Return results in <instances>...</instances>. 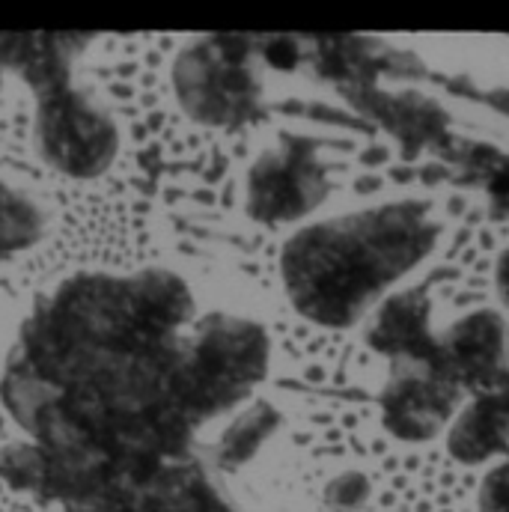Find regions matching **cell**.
I'll use <instances>...</instances> for the list:
<instances>
[{
  "label": "cell",
  "instance_id": "obj_1",
  "mask_svg": "<svg viewBox=\"0 0 509 512\" xmlns=\"http://www.w3.org/2000/svg\"><path fill=\"white\" fill-rule=\"evenodd\" d=\"M191 316L185 283L161 268L63 283L27 322L3 376V405L33 441L140 474L179 447Z\"/></svg>",
  "mask_w": 509,
  "mask_h": 512
},
{
  "label": "cell",
  "instance_id": "obj_2",
  "mask_svg": "<svg viewBox=\"0 0 509 512\" xmlns=\"http://www.w3.org/2000/svg\"><path fill=\"white\" fill-rule=\"evenodd\" d=\"M420 206L384 209L295 236L283 254L292 301L313 319L346 325L382 283L429 248L432 230Z\"/></svg>",
  "mask_w": 509,
  "mask_h": 512
},
{
  "label": "cell",
  "instance_id": "obj_3",
  "mask_svg": "<svg viewBox=\"0 0 509 512\" xmlns=\"http://www.w3.org/2000/svg\"><path fill=\"white\" fill-rule=\"evenodd\" d=\"M90 36L0 33V69H12L36 93L33 143L48 167L72 179L102 176L120 149L111 114L72 84V60Z\"/></svg>",
  "mask_w": 509,
  "mask_h": 512
},
{
  "label": "cell",
  "instance_id": "obj_4",
  "mask_svg": "<svg viewBox=\"0 0 509 512\" xmlns=\"http://www.w3.org/2000/svg\"><path fill=\"white\" fill-rule=\"evenodd\" d=\"M262 331L236 319H209L182 352L179 402L188 423H203L239 402L265 373Z\"/></svg>",
  "mask_w": 509,
  "mask_h": 512
},
{
  "label": "cell",
  "instance_id": "obj_5",
  "mask_svg": "<svg viewBox=\"0 0 509 512\" xmlns=\"http://www.w3.org/2000/svg\"><path fill=\"white\" fill-rule=\"evenodd\" d=\"M182 111L206 126H239L254 117L256 78L242 39H203L173 63Z\"/></svg>",
  "mask_w": 509,
  "mask_h": 512
},
{
  "label": "cell",
  "instance_id": "obj_6",
  "mask_svg": "<svg viewBox=\"0 0 509 512\" xmlns=\"http://www.w3.org/2000/svg\"><path fill=\"white\" fill-rule=\"evenodd\" d=\"M459 399L462 387L438 373V367L426 361H414V367H405L402 361H396V373L384 396L387 426L405 441H426L444 426Z\"/></svg>",
  "mask_w": 509,
  "mask_h": 512
},
{
  "label": "cell",
  "instance_id": "obj_7",
  "mask_svg": "<svg viewBox=\"0 0 509 512\" xmlns=\"http://www.w3.org/2000/svg\"><path fill=\"white\" fill-rule=\"evenodd\" d=\"M322 200V179L307 170L301 152L286 149L256 161L248 182V206L259 221H289Z\"/></svg>",
  "mask_w": 509,
  "mask_h": 512
},
{
  "label": "cell",
  "instance_id": "obj_8",
  "mask_svg": "<svg viewBox=\"0 0 509 512\" xmlns=\"http://www.w3.org/2000/svg\"><path fill=\"white\" fill-rule=\"evenodd\" d=\"M507 355V334L498 316L480 313L471 316L465 325L456 328L450 349H447V379H459L456 384H480L492 387L495 373Z\"/></svg>",
  "mask_w": 509,
  "mask_h": 512
},
{
  "label": "cell",
  "instance_id": "obj_9",
  "mask_svg": "<svg viewBox=\"0 0 509 512\" xmlns=\"http://www.w3.org/2000/svg\"><path fill=\"white\" fill-rule=\"evenodd\" d=\"M486 390V399L462 414L450 438L453 456L468 465L489 459L509 441V382H495Z\"/></svg>",
  "mask_w": 509,
  "mask_h": 512
},
{
  "label": "cell",
  "instance_id": "obj_10",
  "mask_svg": "<svg viewBox=\"0 0 509 512\" xmlns=\"http://www.w3.org/2000/svg\"><path fill=\"white\" fill-rule=\"evenodd\" d=\"M42 233L39 206L18 188L0 185V259L30 248Z\"/></svg>",
  "mask_w": 509,
  "mask_h": 512
},
{
  "label": "cell",
  "instance_id": "obj_11",
  "mask_svg": "<svg viewBox=\"0 0 509 512\" xmlns=\"http://www.w3.org/2000/svg\"><path fill=\"white\" fill-rule=\"evenodd\" d=\"M274 414H268V408H256L251 414H245L221 441V462L224 465H239L245 462L256 450V444L268 435Z\"/></svg>",
  "mask_w": 509,
  "mask_h": 512
},
{
  "label": "cell",
  "instance_id": "obj_12",
  "mask_svg": "<svg viewBox=\"0 0 509 512\" xmlns=\"http://www.w3.org/2000/svg\"><path fill=\"white\" fill-rule=\"evenodd\" d=\"M483 512H509V462L483 486Z\"/></svg>",
  "mask_w": 509,
  "mask_h": 512
}]
</instances>
